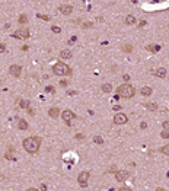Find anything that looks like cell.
<instances>
[{
  "mask_svg": "<svg viewBox=\"0 0 169 191\" xmlns=\"http://www.w3.org/2000/svg\"><path fill=\"white\" fill-rule=\"evenodd\" d=\"M41 145V140L38 137H28L23 140V149H25L28 153H37Z\"/></svg>",
  "mask_w": 169,
  "mask_h": 191,
  "instance_id": "6da1fadb",
  "label": "cell"
},
{
  "mask_svg": "<svg viewBox=\"0 0 169 191\" xmlns=\"http://www.w3.org/2000/svg\"><path fill=\"white\" fill-rule=\"evenodd\" d=\"M117 95L118 96H121V98H133L136 95V89H134V86L133 85H130V83H124V85H119L118 88H117Z\"/></svg>",
  "mask_w": 169,
  "mask_h": 191,
  "instance_id": "7a4b0ae2",
  "label": "cell"
},
{
  "mask_svg": "<svg viewBox=\"0 0 169 191\" xmlns=\"http://www.w3.org/2000/svg\"><path fill=\"white\" fill-rule=\"evenodd\" d=\"M53 73L57 76H70L71 69L66 64V63H55L53 66Z\"/></svg>",
  "mask_w": 169,
  "mask_h": 191,
  "instance_id": "3957f363",
  "label": "cell"
},
{
  "mask_svg": "<svg viewBox=\"0 0 169 191\" xmlns=\"http://www.w3.org/2000/svg\"><path fill=\"white\" fill-rule=\"evenodd\" d=\"M12 36H15V38H20V40H28V36H29V31H28V28H19V29H16L13 34H12Z\"/></svg>",
  "mask_w": 169,
  "mask_h": 191,
  "instance_id": "277c9868",
  "label": "cell"
},
{
  "mask_svg": "<svg viewBox=\"0 0 169 191\" xmlns=\"http://www.w3.org/2000/svg\"><path fill=\"white\" fill-rule=\"evenodd\" d=\"M89 176H90V174H89L88 171L80 172V174L77 175V182H79V185H80V187H86V185H88V180H89Z\"/></svg>",
  "mask_w": 169,
  "mask_h": 191,
  "instance_id": "5b68a950",
  "label": "cell"
},
{
  "mask_svg": "<svg viewBox=\"0 0 169 191\" xmlns=\"http://www.w3.org/2000/svg\"><path fill=\"white\" fill-rule=\"evenodd\" d=\"M128 176H130V172H127V171H117L115 172V178H117V181H119V182L128 180Z\"/></svg>",
  "mask_w": 169,
  "mask_h": 191,
  "instance_id": "8992f818",
  "label": "cell"
},
{
  "mask_svg": "<svg viewBox=\"0 0 169 191\" xmlns=\"http://www.w3.org/2000/svg\"><path fill=\"white\" fill-rule=\"evenodd\" d=\"M75 117H76V115L73 114V111H70V109H64V111L61 112V118H63L64 121H67V123H70Z\"/></svg>",
  "mask_w": 169,
  "mask_h": 191,
  "instance_id": "52a82bcc",
  "label": "cell"
},
{
  "mask_svg": "<svg viewBox=\"0 0 169 191\" xmlns=\"http://www.w3.org/2000/svg\"><path fill=\"white\" fill-rule=\"evenodd\" d=\"M127 121H128V118H127L125 114H123V112L117 114V115L114 117V123H115V124H125Z\"/></svg>",
  "mask_w": 169,
  "mask_h": 191,
  "instance_id": "ba28073f",
  "label": "cell"
},
{
  "mask_svg": "<svg viewBox=\"0 0 169 191\" xmlns=\"http://www.w3.org/2000/svg\"><path fill=\"white\" fill-rule=\"evenodd\" d=\"M9 73L13 76V78H19L20 76V66L19 64H12L9 67Z\"/></svg>",
  "mask_w": 169,
  "mask_h": 191,
  "instance_id": "9c48e42d",
  "label": "cell"
},
{
  "mask_svg": "<svg viewBox=\"0 0 169 191\" xmlns=\"http://www.w3.org/2000/svg\"><path fill=\"white\" fill-rule=\"evenodd\" d=\"M58 10L61 12L63 15H70L71 12H73V6H71V5H61L58 7Z\"/></svg>",
  "mask_w": 169,
  "mask_h": 191,
  "instance_id": "30bf717a",
  "label": "cell"
},
{
  "mask_svg": "<svg viewBox=\"0 0 169 191\" xmlns=\"http://www.w3.org/2000/svg\"><path fill=\"white\" fill-rule=\"evenodd\" d=\"M58 114H60V109L58 108H50V111H48V115H50L51 118H57L58 117Z\"/></svg>",
  "mask_w": 169,
  "mask_h": 191,
  "instance_id": "8fae6325",
  "label": "cell"
},
{
  "mask_svg": "<svg viewBox=\"0 0 169 191\" xmlns=\"http://www.w3.org/2000/svg\"><path fill=\"white\" fill-rule=\"evenodd\" d=\"M140 92H141L143 96H150V95H152V88H150V86H143Z\"/></svg>",
  "mask_w": 169,
  "mask_h": 191,
  "instance_id": "7c38bea8",
  "label": "cell"
},
{
  "mask_svg": "<svg viewBox=\"0 0 169 191\" xmlns=\"http://www.w3.org/2000/svg\"><path fill=\"white\" fill-rule=\"evenodd\" d=\"M29 104H31V102H29L28 99H20V101H19V107H20L22 109H28V108H29Z\"/></svg>",
  "mask_w": 169,
  "mask_h": 191,
  "instance_id": "4fadbf2b",
  "label": "cell"
},
{
  "mask_svg": "<svg viewBox=\"0 0 169 191\" xmlns=\"http://www.w3.org/2000/svg\"><path fill=\"white\" fill-rule=\"evenodd\" d=\"M156 76H158V78H165V76H166V69L165 67H159L158 70H156V73H154Z\"/></svg>",
  "mask_w": 169,
  "mask_h": 191,
  "instance_id": "5bb4252c",
  "label": "cell"
},
{
  "mask_svg": "<svg viewBox=\"0 0 169 191\" xmlns=\"http://www.w3.org/2000/svg\"><path fill=\"white\" fill-rule=\"evenodd\" d=\"M71 56H73V53H71L70 50H63V51L60 53V57L61 58H70Z\"/></svg>",
  "mask_w": 169,
  "mask_h": 191,
  "instance_id": "9a60e30c",
  "label": "cell"
},
{
  "mask_svg": "<svg viewBox=\"0 0 169 191\" xmlns=\"http://www.w3.org/2000/svg\"><path fill=\"white\" fill-rule=\"evenodd\" d=\"M101 89H102V91H104V92H105V94H110V92H111V91H112V86H111V85H110V83H104V85H102V88H101Z\"/></svg>",
  "mask_w": 169,
  "mask_h": 191,
  "instance_id": "2e32d148",
  "label": "cell"
},
{
  "mask_svg": "<svg viewBox=\"0 0 169 191\" xmlns=\"http://www.w3.org/2000/svg\"><path fill=\"white\" fill-rule=\"evenodd\" d=\"M18 127L20 130H26L28 129V123L25 121V120H19V123H18Z\"/></svg>",
  "mask_w": 169,
  "mask_h": 191,
  "instance_id": "e0dca14e",
  "label": "cell"
},
{
  "mask_svg": "<svg viewBox=\"0 0 169 191\" xmlns=\"http://www.w3.org/2000/svg\"><path fill=\"white\" fill-rule=\"evenodd\" d=\"M144 107H146L149 111H156V109H158V105H156L154 102H147V104L144 105Z\"/></svg>",
  "mask_w": 169,
  "mask_h": 191,
  "instance_id": "ac0fdd59",
  "label": "cell"
},
{
  "mask_svg": "<svg viewBox=\"0 0 169 191\" xmlns=\"http://www.w3.org/2000/svg\"><path fill=\"white\" fill-rule=\"evenodd\" d=\"M125 23H127V25H133V23H136V18H134V16H131V15L125 16Z\"/></svg>",
  "mask_w": 169,
  "mask_h": 191,
  "instance_id": "d6986e66",
  "label": "cell"
},
{
  "mask_svg": "<svg viewBox=\"0 0 169 191\" xmlns=\"http://www.w3.org/2000/svg\"><path fill=\"white\" fill-rule=\"evenodd\" d=\"M159 45H147L146 47V50H149V51H152V53H156V51H159Z\"/></svg>",
  "mask_w": 169,
  "mask_h": 191,
  "instance_id": "ffe728a7",
  "label": "cell"
},
{
  "mask_svg": "<svg viewBox=\"0 0 169 191\" xmlns=\"http://www.w3.org/2000/svg\"><path fill=\"white\" fill-rule=\"evenodd\" d=\"M160 152L163 155H166V156H169V145H166V146H163V147H160Z\"/></svg>",
  "mask_w": 169,
  "mask_h": 191,
  "instance_id": "44dd1931",
  "label": "cell"
},
{
  "mask_svg": "<svg viewBox=\"0 0 169 191\" xmlns=\"http://www.w3.org/2000/svg\"><path fill=\"white\" fill-rule=\"evenodd\" d=\"M123 50H124L125 53H131V51H133V47L128 45V44H125V45H123Z\"/></svg>",
  "mask_w": 169,
  "mask_h": 191,
  "instance_id": "7402d4cb",
  "label": "cell"
},
{
  "mask_svg": "<svg viewBox=\"0 0 169 191\" xmlns=\"http://www.w3.org/2000/svg\"><path fill=\"white\" fill-rule=\"evenodd\" d=\"M93 142H95V143H98V145H102V143H104V140H102L99 136H95V137H93Z\"/></svg>",
  "mask_w": 169,
  "mask_h": 191,
  "instance_id": "603a6c76",
  "label": "cell"
},
{
  "mask_svg": "<svg viewBox=\"0 0 169 191\" xmlns=\"http://www.w3.org/2000/svg\"><path fill=\"white\" fill-rule=\"evenodd\" d=\"M25 22H28V16H26V15H20V18H19V23H25Z\"/></svg>",
  "mask_w": 169,
  "mask_h": 191,
  "instance_id": "cb8c5ba5",
  "label": "cell"
},
{
  "mask_svg": "<svg viewBox=\"0 0 169 191\" xmlns=\"http://www.w3.org/2000/svg\"><path fill=\"white\" fill-rule=\"evenodd\" d=\"M162 127H163V130H165V131L169 130V121H163V123H162Z\"/></svg>",
  "mask_w": 169,
  "mask_h": 191,
  "instance_id": "d4e9b609",
  "label": "cell"
},
{
  "mask_svg": "<svg viewBox=\"0 0 169 191\" xmlns=\"http://www.w3.org/2000/svg\"><path fill=\"white\" fill-rule=\"evenodd\" d=\"M45 92H51V94H54V88H53V86H47V88H45Z\"/></svg>",
  "mask_w": 169,
  "mask_h": 191,
  "instance_id": "484cf974",
  "label": "cell"
},
{
  "mask_svg": "<svg viewBox=\"0 0 169 191\" xmlns=\"http://www.w3.org/2000/svg\"><path fill=\"white\" fill-rule=\"evenodd\" d=\"M51 29H53V32H54V34H58V32H60V31H61V29H60V28H58V27H55V25H54V27H53V28H51Z\"/></svg>",
  "mask_w": 169,
  "mask_h": 191,
  "instance_id": "4316f807",
  "label": "cell"
},
{
  "mask_svg": "<svg viewBox=\"0 0 169 191\" xmlns=\"http://www.w3.org/2000/svg\"><path fill=\"white\" fill-rule=\"evenodd\" d=\"M6 159H9V160H13V159H15V156L12 155V153H6Z\"/></svg>",
  "mask_w": 169,
  "mask_h": 191,
  "instance_id": "83f0119b",
  "label": "cell"
},
{
  "mask_svg": "<svg viewBox=\"0 0 169 191\" xmlns=\"http://www.w3.org/2000/svg\"><path fill=\"white\" fill-rule=\"evenodd\" d=\"M160 136H162L163 139H169V131H163V133H162Z\"/></svg>",
  "mask_w": 169,
  "mask_h": 191,
  "instance_id": "f1b7e54d",
  "label": "cell"
},
{
  "mask_svg": "<svg viewBox=\"0 0 169 191\" xmlns=\"http://www.w3.org/2000/svg\"><path fill=\"white\" fill-rule=\"evenodd\" d=\"M146 21H140V23H139V28H143V27H146Z\"/></svg>",
  "mask_w": 169,
  "mask_h": 191,
  "instance_id": "f546056e",
  "label": "cell"
},
{
  "mask_svg": "<svg viewBox=\"0 0 169 191\" xmlns=\"http://www.w3.org/2000/svg\"><path fill=\"white\" fill-rule=\"evenodd\" d=\"M118 191H133V190H131V188H128V187H121Z\"/></svg>",
  "mask_w": 169,
  "mask_h": 191,
  "instance_id": "4dcf8cb0",
  "label": "cell"
},
{
  "mask_svg": "<svg viewBox=\"0 0 169 191\" xmlns=\"http://www.w3.org/2000/svg\"><path fill=\"white\" fill-rule=\"evenodd\" d=\"M92 27V22H86V23H83V28H90Z\"/></svg>",
  "mask_w": 169,
  "mask_h": 191,
  "instance_id": "1f68e13d",
  "label": "cell"
},
{
  "mask_svg": "<svg viewBox=\"0 0 169 191\" xmlns=\"http://www.w3.org/2000/svg\"><path fill=\"white\" fill-rule=\"evenodd\" d=\"M76 42V36H73V38H70V41H69V44H75Z\"/></svg>",
  "mask_w": 169,
  "mask_h": 191,
  "instance_id": "d6a6232c",
  "label": "cell"
},
{
  "mask_svg": "<svg viewBox=\"0 0 169 191\" xmlns=\"http://www.w3.org/2000/svg\"><path fill=\"white\" fill-rule=\"evenodd\" d=\"M40 18H41V19H44V21H50V18L45 16V15H40Z\"/></svg>",
  "mask_w": 169,
  "mask_h": 191,
  "instance_id": "836d02e7",
  "label": "cell"
},
{
  "mask_svg": "<svg viewBox=\"0 0 169 191\" xmlns=\"http://www.w3.org/2000/svg\"><path fill=\"white\" fill-rule=\"evenodd\" d=\"M3 51H5V45L0 44V53H3Z\"/></svg>",
  "mask_w": 169,
  "mask_h": 191,
  "instance_id": "e575fe53",
  "label": "cell"
},
{
  "mask_svg": "<svg viewBox=\"0 0 169 191\" xmlns=\"http://www.w3.org/2000/svg\"><path fill=\"white\" fill-rule=\"evenodd\" d=\"M140 127H141V129H146L147 124H146V123H141V124H140Z\"/></svg>",
  "mask_w": 169,
  "mask_h": 191,
  "instance_id": "d590c367",
  "label": "cell"
},
{
  "mask_svg": "<svg viewBox=\"0 0 169 191\" xmlns=\"http://www.w3.org/2000/svg\"><path fill=\"white\" fill-rule=\"evenodd\" d=\"M26 191H40V190H38V188H28Z\"/></svg>",
  "mask_w": 169,
  "mask_h": 191,
  "instance_id": "8d00e7d4",
  "label": "cell"
},
{
  "mask_svg": "<svg viewBox=\"0 0 169 191\" xmlns=\"http://www.w3.org/2000/svg\"><path fill=\"white\" fill-rule=\"evenodd\" d=\"M60 85H61V86H66V85H67V82H66V80H63V82H60Z\"/></svg>",
  "mask_w": 169,
  "mask_h": 191,
  "instance_id": "74e56055",
  "label": "cell"
},
{
  "mask_svg": "<svg viewBox=\"0 0 169 191\" xmlns=\"http://www.w3.org/2000/svg\"><path fill=\"white\" fill-rule=\"evenodd\" d=\"M154 191H166V190H163V188H158V190H154Z\"/></svg>",
  "mask_w": 169,
  "mask_h": 191,
  "instance_id": "f35d334b",
  "label": "cell"
}]
</instances>
